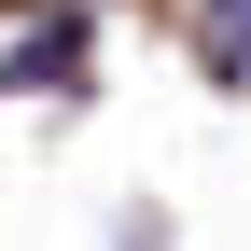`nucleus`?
<instances>
[{
    "label": "nucleus",
    "mask_w": 251,
    "mask_h": 251,
    "mask_svg": "<svg viewBox=\"0 0 251 251\" xmlns=\"http://www.w3.org/2000/svg\"><path fill=\"white\" fill-rule=\"evenodd\" d=\"M224 70H251V0H224Z\"/></svg>",
    "instance_id": "obj_1"
}]
</instances>
